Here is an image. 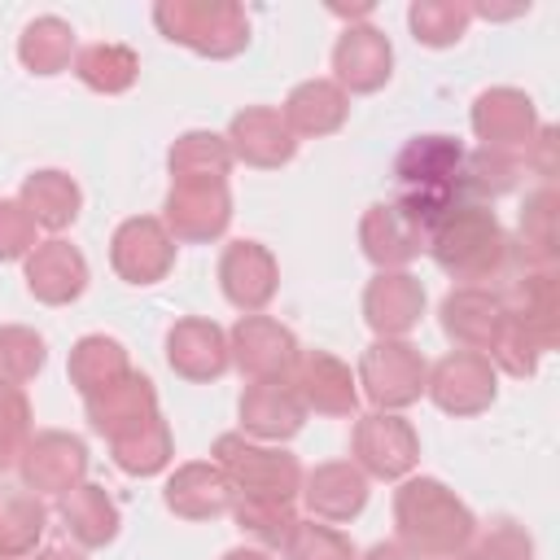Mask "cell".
<instances>
[{
    "label": "cell",
    "instance_id": "1",
    "mask_svg": "<svg viewBox=\"0 0 560 560\" xmlns=\"http://www.w3.org/2000/svg\"><path fill=\"white\" fill-rule=\"evenodd\" d=\"M394 529L402 547H411L424 560H446L477 538L472 508L438 477H402L394 490Z\"/></svg>",
    "mask_w": 560,
    "mask_h": 560
},
{
    "label": "cell",
    "instance_id": "2",
    "mask_svg": "<svg viewBox=\"0 0 560 560\" xmlns=\"http://www.w3.org/2000/svg\"><path fill=\"white\" fill-rule=\"evenodd\" d=\"M424 254L438 262V271H446L459 284H486L490 289V280H508V271H512L508 228L499 223V214L490 206H472V201L451 210L429 232Z\"/></svg>",
    "mask_w": 560,
    "mask_h": 560
},
{
    "label": "cell",
    "instance_id": "3",
    "mask_svg": "<svg viewBox=\"0 0 560 560\" xmlns=\"http://www.w3.org/2000/svg\"><path fill=\"white\" fill-rule=\"evenodd\" d=\"M153 26L162 39L210 61H228L249 48V18L236 0H158Z\"/></svg>",
    "mask_w": 560,
    "mask_h": 560
},
{
    "label": "cell",
    "instance_id": "4",
    "mask_svg": "<svg viewBox=\"0 0 560 560\" xmlns=\"http://www.w3.org/2000/svg\"><path fill=\"white\" fill-rule=\"evenodd\" d=\"M210 459L223 468L236 499L293 503L302 490V477H306L298 455H289L284 446H271V442H254L245 433H219L210 446Z\"/></svg>",
    "mask_w": 560,
    "mask_h": 560
},
{
    "label": "cell",
    "instance_id": "5",
    "mask_svg": "<svg viewBox=\"0 0 560 560\" xmlns=\"http://www.w3.org/2000/svg\"><path fill=\"white\" fill-rule=\"evenodd\" d=\"M354 381H359V394L376 411H402V407H411V402L424 398L429 363H424V354L407 337H376L359 354Z\"/></svg>",
    "mask_w": 560,
    "mask_h": 560
},
{
    "label": "cell",
    "instance_id": "6",
    "mask_svg": "<svg viewBox=\"0 0 560 560\" xmlns=\"http://www.w3.org/2000/svg\"><path fill=\"white\" fill-rule=\"evenodd\" d=\"M350 464L372 481H402L420 464V433L398 411H368L350 433Z\"/></svg>",
    "mask_w": 560,
    "mask_h": 560
},
{
    "label": "cell",
    "instance_id": "7",
    "mask_svg": "<svg viewBox=\"0 0 560 560\" xmlns=\"http://www.w3.org/2000/svg\"><path fill=\"white\" fill-rule=\"evenodd\" d=\"M424 394L438 411L446 416H481L490 411V402L499 398V372L486 354L477 350H451L429 368Z\"/></svg>",
    "mask_w": 560,
    "mask_h": 560
},
{
    "label": "cell",
    "instance_id": "8",
    "mask_svg": "<svg viewBox=\"0 0 560 560\" xmlns=\"http://www.w3.org/2000/svg\"><path fill=\"white\" fill-rule=\"evenodd\" d=\"M508 324H516L542 354L560 341V280L556 267H512L499 289Z\"/></svg>",
    "mask_w": 560,
    "mask_h": 560
},
{
    "label": "cell",
    "instance_id": "9",
    "mask_svg": "<svg viewBox=\"0 0 560 560\" xmlns=\"http://www.w3.org/2000/svg\"><path fill=\"white\" fill-rule=\"evenodd\" d=\"M228 350L232 368H241V376L249 381H289L302 354L293 328H284L271 315H241L228 328Z\"/></svg>",
    "mask_w": 560,
    "mask_h": 560
},
{
    "label": "cell",
    "instance_id": "10",
    "mask_svg": "<svg viewBox=\"0 0 560 560\" xmlns=\"http://www.w3.org/2000/svg\"><path fill=\"white\" fill-rule=\"evenodd\" d=\"M175 249L179 245L171 241V232L162 228L158 214H131L109 236V267H114L118 280L144 289V284H158V280L171 276Z\"/></svg>",
    "mask_w": 560,
    "mask_h": 560
},
{
    "label": "cell",
    "instance_id": "11",
    "mask_svg": "<svg viewBox=\"0 0 560 560\" xmlns=\"http://www.w3.org/2000/svg\"><path fill=\"white\" fill-rule=\"evenodd\" d=\"M18 477L39 499L44 494H57L61 499L79 481H88V446H83V438L66 433V429L31 433L26 446L18 451Z\"/></svg>",
    "mask_w": 560,
    "mask_h": 560
},
{
    "label": "cell",
    "instance_id": "12",
    "mask_svg": "<svg viewBox=\"0 0 560 560\" xmlns=\"http://www.w3.org/2000/svg\"><path fill=\"white\" fill-rule=\"evenodd\" d=\"M394 74V44L385 31L368 26V22H350L337 44H332V83L346 96H372L389 83Z\"/></svg>",
    "mask_w": 560,
    "mask_h": 560
},
{
    "label": "cell",
    "instance_id": "13",
    "mask_svg": "<svg viewBox=\"0 0 560 560\" xmlns=\"http://www.w3.org/2000/svg\"><path fill=\"white\" fill-rule=\"evenodd\" d=\"M219 289L241 315H262L280 289V262L262 241H232L219 254Z\"/></svg>",
    "mask_w": 560,
    "mask_h": 560
},
{
    "label": "cell",
    "instance_id": "14",
    "mask_svg": "<svg viewBox=\"0 0 560 560\" xmlns=\"http://www.w3.org/2000/svg\"><path fill=\"white\" fill-rule=\"evenodd\" d=\"M158 219L175 245H210V241L228 236V228H232V192H228V184L171 188Z\"/></svg>",
    "mask_w": 560,
    "mask_h": 560
},
{
    "label": "cell",
    "instance_id": "15",
    "mask_svg": "<svg viewBox=\"0 0 560 560\" xmlns=\"http://www.w3.org/2000/svg\"><path fill=\"white\" fill-rule=\"evenodd\" d=\"M22 280H26V293L35 302H44V306H70L88 289V258L66 236H48V241H39L22 258Z\"/></svg>",
    "mask_w": 560,
    "mask_h": 560
},
{
    "label": "cell",
    "instance_id": "16",
    "mask_svg": "<svg viewBox=\"0 0 560 560\" xmlns=\"http://www.w3.org/2000/svg\"><path fill=\"white\" fill-rule=\"evenodd\" d=\"M438 319H442V332L455 341V350H477V354H490V346L499 341L503 324H508V311L499 302V289H486V284H455L442 306H438Z\"/></svg>",
    "mask_w": 560,
    "mask_h": 560
},
{
    "label": "cell",
    "instance_id": "17",
    "mask_svg": "<svg viewBox=\"0 0 560 560\" xmlns=\"http://www.w3.org/2000/svg\"><path fill=\"white\" fill-rule=\"evenodd\" d=\"M166 363L179 381L192 385H210L232 368V350H228V332L214 319L201 315H184L166 328Z\"/></svg>",
    "mask_w": 560,
    "mask_h": 560
},
{
    "label": "cell",
    "instance_id": "18",
    "mask_svg": "<svg viewBox=\"0 0 560 560\" xmlns=\"http://www.w3.org/2000/svg\"><path fill=\"white\" fill-rule=\"evenodd\" d=\"M468 122H472L481 149H499V153L525 149V144L534 140V131L542 127L534 101H529L521 88H486V92L472 101Z\"/></svg>",
    "mask_w": 560,
    "mask_h": 560
},
{
    "label": "cell",
    "instance_id": "19",
    "mask_svg": "<svg viewBox=\"0 0 560 560\" xmlns=\"http://www.w3.org/2000/svg\"><path fill=\"white\" fill-rule=\"evenodd\" d=\"M223 140L232 149V162H245L254 171H276L284 162H293V153H298L293 131L284 127L280 109H271V105H245V109H236Z\"/></svg>",
    "mask_w": 560,
    "mask_h": 560
},
{
    "label": "cell",
    "instance_id": "20",
    "mask_svg": "<svg viewBox=\"0 0 560 560\" xmlns=\"http://www.w3.org/2000/svg\"><path fill=\"white\" fill-rule=\"evenodd\" d=\"M429 236L402 214L398 201H376L359 219V249L376 271H407L424 254Z\"/></svg>",
    "mask_w": 560,
    "mask_h": 560
},
{
    "label": "cell",
    "instance_id": "21",
    "mask_svg": "<svg viewBox=\"0 0 560 560\" xmlns=\"http://www.w3.org/2000/svg\"><path fill=\"white\" fill-rule=\"evenodd\" d=\"M289 385L302 398V407L315 416H354L359 411V381H354L350 363H341L328 350H302Z\"/></svg>",
    "mask_w": 560,
    "mask_h": 560
},
{
    "label": "cell",
    "instance_id": "22",
    "mask_svg": "<svg viewBox=\"0 0 560 560\" xmlns=\"http://www.w3.org/2000/svg\"><path fill=\"white\" fill-rule=\"evenodd\" d=\"M83 411H88L92 433H101L105 442H114V438H122V433H131V429H140L144 420L158 416V389H153V381L144 372L131 368L118 381H109L105 389L88 394L83 398Z\"/></svg>",
    "mask_w": 560,
    "mask_h": 560
},
{
    "label": "cell",
    "instance_id": "23",
    "mask_svg": "<svg viewBox=\"0 0 560 560\" xmlns=\"http://www.w3.org/2000/svg\"><path fill=\"white\" fill-rule=\"evenodd\" d=\"M236 411H241V433L254 442H271V446L298 438L306 424V407L289 381H249Z\"/></svg>",
    "mask_w": 560,
    "mask_h": 560
},
{
    "label": "cell",
    "instance_id": "24",
    "mask_svg": "<svg viewBox=\"0 0 560 560\" xmlns=\"http://www.w3.org/2000/svg\"><path fill=\"white\" fill-rule=\"evenodd\" d=\"M162 499L179 521H219V516H232L236 490L228 486L214 459H188L166 477Z\"/></svg>",
    "mask_w": 560,
    "mask_h": 560
},
{
    "label": "cell",
    "instance_id": "25",
    "mask_svg": "<svg viewBox=\"0 0 560 560\" xmlns=\"http://www.w3.org/2000/svg\"><path fill=\"white\" fill-rule=\"evenodd\" d=\"M298 494H302L311 521L346 525V521H354L368 508V477L350 459H328V464H315L302 477Z\"/></svg>",
    "mask_w": 560,
    "mask_h": 560
},
{
    "label": "cell",
    "instance_id": "26",
    "mask_svg": "<svg viewBox=\"0 0 560 560\" xmlns=\"http://www.w3.org/2000/svg\"><path fill=\"white\" fill-rule=\"evenodd\" d=\"M424 284L411 271H376L363 289V319L376 337H407L424 315Z\"/></svg>",
    "mask_w": 560,
    "mask_h": 560
},
{
    "label": "cell",
    "instance_id": "27",
    "mask_svg": "<svg viewBox=\"0 0 560 560\" xmlns=\"http://www.w3.org/2000/svg\"><path fill=\"white\" fill-rule=\"evenodd\" d=\"M464 153L468 149L455 136H442V131L411 136L394 158V179L402 184V192H411V188H459Z\"/></svg>",
    "mask_w": 560,
    "mask_h": 560
},
{
    "label": "cell",
    "instance_id": "28",
    "mask_svg": "<svg viewBox=\"0 0 560 560\" xmlns=\"http://www.w3.org/2000/svg\"><path fill=\"white\" fill-rule=\"evenodd\" d=\"M284 127L293 131V140H319L346 127L350 118V96L332 83V79H302L289 88L284 105H280Z\"/></svg>",
    "mask_w": 560,
    "mask_h": 560
},
{
    "label": "cell",
    "instance_id": "29",
    "mask_svg": "<svg viewBox=\"0 0 560 560\" xmlns=\"http://www.w3.org/2000/svg\"><path fill=\"white\" fill-rule=\"evenodd\" d=\"M57 516H61L66 534L74 538V547H83V551L109 547V542L118 538V525H122L118 503H114L109 490L96 486V481H79L74 490H66V494L57 499Z\"/></svg>",
    "mask_w": 560,
    "mask_h": 560
},
{
    "label": "cell",
    "instance_id": "30",
    "mask_svg": "<svg viewBox=\"0 0 560 560\" xmlns=\"http://www.w3.org/2000/svg\"><path fill=\"white\" fill-rule=\"evenodd\" d=\"M166 171H171V188H210V184H228L232 175V149L219 131H184L175 136V144L166 149Z\"/></svg>",
    "mask_w": 560,
    "mask_h": 560
},
{
    "label": "cell",
    "instance_id": "31",
    "mask_svg": "<svg viewBox=\"0 0 560 560\" xmlns=\"http://www.w3.org/2000/svg\"><path fill=\"white\" fill-rule=\"evenodd\" d=\"M556 219H560L556 188L551 184L534 188L521 206V228H516V241H512V267H556V258H560Z\"/></svg>",
    "mask_w": 560,
    "mask_h": 560
},
{
    "label": "cell",
    "instance_id": "32",
    "mask_svg": "<svg viewBox=\"0 0 560 560\" xmlns=\"http://www.w3.org/2000/svg\"><path fill=\"white\" fill-rule=\"evenodd\" d=\"M18 201L26 206V214L35 219V228H44V232L57 236V232H66V228L79 219V210H83V188H79L66 171L48 166V171H35V175L22 179Z\"/></svg>",
    "mask_w": 560,
    "mask_h": 560
},
{
    "label": "cell",
    "instance_id": "33",
    "mask_svg": "<svg viewBox=\"0 0 560 560\" xmlns=\"http://www.w3.org/2000/svg\"><path fill=\"white\" fill-rule=\"evenodd\" d=\"M74 52H79L74 48V26L57 13H44V18L26 22V31L18 35V61L39 79H52V74L70 70Z\"/></svg>",
    "mask_w": 560,
    "mask_h": 560
},
{
    "label": "cell",
    "instance_id": "34",
    "mask_svg": "<svg viewBox=\"0 0 560 560\" xmlns=\"http://www.w3.org/2000/svg\"><path fill=\"white\" fill-rule=\"evenodd\" d=\"M48 529V508L26 486H0V556L22 560Z\"/></svg>",
    "mask_w": 560,
    "mask_h": 560
},
{
    "label": "cell",
    "instance_id": "35",
    "mask_svg": "<svg viewBox=\"0 0 560 560\" xmlns=\"http://www.w3.org/2000/svg\"><path fill=\"white\" fill-rule=\"evenodd\" d=\"M122 372H131V359H127V346L118 337H105V332H88L70 346V359H66V376L70 385L88 398L96 389H105L109 381H118Z\"/></svg>",
    "mask_w": 560,
    "mask_h": 560
},
{
    "label": "cell",
    "instance_id": "36",
    "mask_svg": "<svg viewBox=\"0 0 560 560\" xmlns=\"http://www.w3.org/2000/svg\"><path fill=\"white\" fill-rule=\"evenodd\" d=\"M74 74H79L83 88H92L101 96H122L140 79V57L127 44L101 39V44H88V48L74 52Z\"/></svg>",
    "mask_w": 560,
    "mask_h": 560
},
{
    "label": "cell",
    "instance_id": "37",
    "mask_svg": "<svg viewBox=\"0 0 560 560\" xmlns=\"http://www.w3.org/2000/svg\"><path fill=\"white\" fill-rule=\"evenodd\" d=\"M109 455L114 464L127 472V477H158L171 468L175 459V438H171V424L162 420V411L153 420H144L140 429L122 433L109 442Z\"/></svg>",
    "mask_w": 560,
    "mask_h": 560
},
{
    "label": "cell",
    "instance_id": "38",
    "mask_svg": "<svg viewBox=\"0 0 560 560\" xmlns=\"http://www.w3.org/2000/svg\"><path fill=\"white\" fill-rule=\"evenodd\" d=\"M521 171L525 166H521L516 153H499V149H472V153H464V166H459L464 201L486 206V201L508 197L521 184Z\"/></svg>",
    "mask_w": 560,
    "mask_h": 560
},
{
    "label": "cell",
    "instance_id": "39",
    "mask_svg": "<svg viewBox=\"0 0 560 560\" xmlns=\"http://www.w3.org/2000/svg\"><path fill=\"white\" fill-rule=\"evenodd\" d=\"M407 26L424 48H451L472 26V4L464 0H416L407 9Z\"/></svg>",
    "mask_w": 560,
    "mask_h": 560
},
{
    "label": "cell",
    "instance_id": "40",
    "mask_svg": "<svg viewBox=\"0 0 560 560\" xmlns=\"http://www.w3.org/2000/svg\"><path fill=\"white\" fill-rule=\"evenodd\" d=\"M280 560H359V547L337 525L302 521L298 516L293 529H289V538L280 542Z\"/></svg>",
    "mask_w": 560,
    "mask_h": 560
},
{
    "label": "cell",
    "instance_id": "41",
    "mask_svg": "<svg viewBox=\"0 0 560 560\" xmlns=\"http://www.w3.org/2000/svg\"><path fill=\"white\" fill-rule=\"evenodd\" d=\"M48 346L35 328L26 324H0V381L4 385H26L44 372Z\"/></svg>",
    "mask_w": 560,
    "mask_h": 560
},
{
    "label": "cell",
    "instance_id": "42",
    "mask_svg": "<svg viewBox=\"0 0 560 560\" xmlns=\"http://www.w3.org/2000/svg\"><path fill=\"white\" fill-rule=\"evenodd\" d=\"M232 521H236V529L249 534L262 551H271V547H280V542L289 538L298 512H293V503H276V499H236V503H232Z\"/></svg>",
    "mask_w": 560,
    "mask_h": 560
},
{
    "label": "cell",
    "instance_id": "43",
    "mask_svg": "<svg viewBox=\"0 0 560 560\" xmlns=\"http://www.w3.org/2000/svg\"><path fill=\"white\" fill-rule=\"evenodd\" d=\"M486 359L494 363V372H508V376H516V381H529V376L538 372V363H542V350H538L516 324H503V332H499V341L490 346Z\"/></svg>",
    "mask_w": 560,
    "mask_h": 560
},
{
    "label": "cell",
    "instance_id": "44",
    "mask_svg": "<svg viewBox=\"0 0 560 560\" xmlns=\"http://www.w3.org/2000/svg\"><path fill=\"white\" fill-rule=\"evenodd\" d=\"M35 219L26 214V206L18 197H0V262H18L26 258L39 241H35Z\"/></svg>",
    "mask_w": 560,
    "mask_h": 560
},
{
    "label": "cell",
    "instance_id": "45",
    "mask_svg": "<svg viewBox=\"0 0 560 560\" xmlns=\"http://www.w3.org/2000/svg\"><path fill=\"white\" fill-rule=\"evenodd\" d=\"M472 542L486 560H534V538L525 534V525H516L508 516L490 521Z\"/></svg>",
    "mask_w": 560,
    "mask_h": 560
},
{
    "label": "cell",
    "instance_id": "46",
    "mask_svg": "<svg viewBox=\"0 0 560 560\" xmlns=\"http://www.w3.org/2000/svg\"><path fill=\"white\" fill-rule=\"evenodd\" d=\"M0 438H9L18 451L31 438V398L22 385H4V381H0Z\"/></svg>",
    "mask_w": 560,
    "mask_h": 560
},
{
    "label": "cell",
    "instance_id": "47",
    "mask_svg": "<svg viewBox=\"0 0 560 560\" xmlns=\"http://www.w3.org/2000/svg\"><path fill=\"white\" fill-rule=\"evenodd\" d=\"M525 166L534 175H542V179L556 175V127H538L534 131V140L525 144Z\"/></svg>",
    "mask_w": 560,
    "mask_h": 560
},
{
    "label": "cell",
    "instance_id": "48",
    "mask_svg": "<svg viewBox=\"0 0 560 560\" xmlns=\"http://www.w3.org/2000/svg\"><path fill=\"white\" fill-rule=\"evenodd\" d=\"M359 560H424V556H416V551L402 547V542H376V547H368V556H359Z\"/></svg>",
    "mask_w": 560,
    "mask_h": 560
},
{
    "label": "cell",
    "instance_id": "49",
    "mask_svg": "<svg viewBox=\"0 0 560 560\" xmlns=\"http://www.w3.org/2000/svg\"><path fill=\"white\" fill-rule=\"evenodd\" d=\"M219 560H271L262 547H232V551H223Z\"/></svg>",
    "mask_w": 560,
    "mask_h": 560
},
{
    "label": "cell",
    "instance_id": "50",
    "mask_svg": "<svg viewBox=\"0 0 560 560\" xmlns=\"http://www.w3.org/2000/svg\"><path fill=\"white\" fill-rule=\"evenodd\" d=\"M9 468H18V446H13L9 438H0V477H4Z\"/></svg>",
    "mask_w": 560,
    "mask_h": 560
},
{
    "label": "cell",
    "instance_id": "51",
    "mask_svg": "<svg viewBox=\"0 0 560 560\" xmlns=\"http://www.w3.org/2000/svg\"><path fill=\"white\" fill-rule=\"evenodd\" d=\"M35 560H83V551H74V547H44Z\"/></svg>",
    "mask_w": 560,
    "mask_h": 560
},
{
    "label": "cell",
    "instance_id": "52",
    "mask_svg": "<svg viewBox=\"0 0 560 560\" xmlns=\"http://www.w3.org/2000/svg\"><path fill=\"white\" fill-rule=\"evenodd\" d=\"M446 560H486L477 547H464V551H455V556H446Z\"/></svg>",
    "mask_w": 560,
    "mask_h": 560
},
{
    "label": "cell",
    "instance_id": "53",
    "mask_svg": "<svg viewBox=\"0 0 560 560\" xmlns=\"http://www.w3.org/2000/svg\"><path fill=\"white\" fill-rule=\"evenodd\" d=\"M0 560H4V556H0Z\"/></svg>",
    "mask_w": 560,
    "mask_h": 560
}]
</instances>
